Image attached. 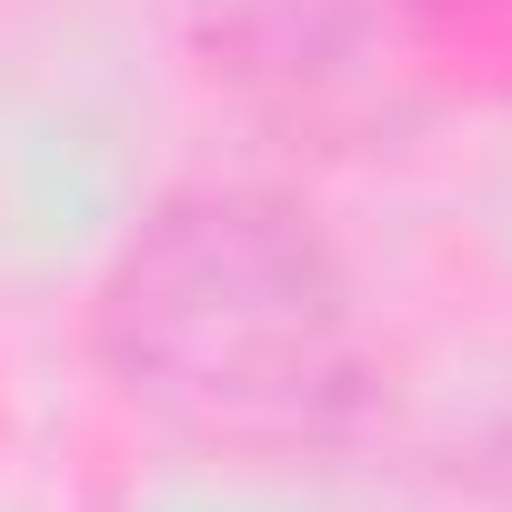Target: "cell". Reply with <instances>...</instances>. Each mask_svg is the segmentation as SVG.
Segmentation results:
<instances>
[{
    "mask_svg": "<svg viewBox=\"0 0 512 512\" xmlns=\"http://www.w3.org/2000/svg\"><path fill=\"white\" fill-rule=\"evenodd\" d=\"M101 352L131 402L241 462L342 452L372 412V342L342 251L282 191L161 201L101 282Z\"/></svg>",
    "mask_w": 512,
    "mask_h": 512,
    "instance_id": "cell-1",
    "label": "cell"
}]
</instances>
